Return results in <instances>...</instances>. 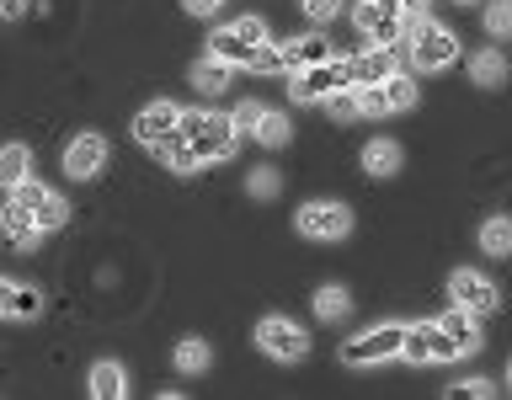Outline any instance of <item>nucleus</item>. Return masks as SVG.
Returning a JSON list of instances; mask_svg holds the SVG:
<instances>
[{"instance_id": "obj_1", "label": "nucleus", "mask_w": 512, "mask_h": 400, "mask_svg": "<svg viewBox=\"0 0 512 400\" xmlns=\"http://www.w3.org/2000/svg\"><path fill=\"white\" fill-rule=\"evenodd\" d=\"M400 43H406V54H411V64H416L422 75H438V70H448V64L459 59V38H454L443 22H432L427 11L411 16L406 32H400Z\"/></svg>"}, {"instance_id": "obj_2", "label": "nucleus", "mask_w": 512, "mask_h": 400, "mask_svg": "<svg viewBox=\"0 0 512 400\" xmlns=\"http://www.w3.org/2000/svg\"><path fill=\"white\" fill-rule=\"evenodd\" d=\"M176 134H182V144L198 155V166H203V160H230L235 144H240L235 123L224 118V112H182Z\"/></svg>"}, {"instance_id": "obj_3", "label": "nucleus", "mask_w": 512, "mask_h": 400, "mask_svg": "<svg viewBox=\"0 0 512 400\" xmlns=\"http://www.w3.org/2000/svg\"><path fill=\"white\" fill-rule=\"evenodd\" d=\"M262 43H267L262 22H256V16H240V22L219 27L214 38H208V54L224 59V64H235V70H251V59H256V48H262Z\"/></svg>"}, {"instance_id": "obj_4", "label": "nucleus", "mask_w": 512, "mask_h": 400, "mask_svg": "<svg viewBox=\"0 0 512 400\" xmlns=\"http://www.w3.org/2000/svg\"><path fill=\"white\" fill-rule=\"evenodd\" d=\"M294 230L304 240H347L352 235V208L347 203H331V198H315L294 214Z\"/></svg>"}, {"instance_id": "obj_5", "label": "nucleus", "mask_w": 512, "mask_h": 400, "mask_svg": "<svg viewBox=\"0 0 512 400\" xmlns=\"http://www.w3.org/2000/svg\"><path fill=\"white\" fill-rule=\"evenodd\" d=\"M256 347H262L267 358H278V363H304L310 358V336H304L294 320H283V315L256 320Z\"/></svg>"}, {"instance_id": "obj_6", "label": "nucleus", "mask_w": 512, "mask_h": 400, "mask_svg": "<svg viewBox=\"0 0 512 400\" xmlns=\"http://www.w3.org/2000/svg\"><path fill=\"white\" fill-rule=\"evenodd\" d=\"M400 336H406V326L400 320H384V326L352 336V342H342V363L347 368H368V363H384V358H400Z\"/></svg>"}, {"instance_id": "obj_7", "label": "nucleus", "mask_w": 512, "mask_h": 400, "mask_svg": "<svg viewBox=\"0 0 512 400\" xmlns=\"http://www.w3.org/2000/svg\"><path fill=\"white\" fill-rule=\"evenodd\" d=\"M352 22H358V32H363L374 48H395L411 16L400 11L395 0H358V16H352Z\"/></svg>"}, {"instance_id": "obj_8", "label": "nucleus", "mask_w": 512, "mask_h": 400, "mask_svg": "<svg viewBox=\"0 0 512 400\" xmlns=\"http://www.w3.org/2000/svg\"><path fill=\"white\" fill-rule=\"evenodd\" d=\"M400 358L406 363H454L464 352L443 336L438 320H422V326H406V336H400Z\"/></svg>"}, {"instance_id": "obj_9", "label": "nucleus", "mask_w": 512, "mask_h": 400, "mask_svg": "<svg viewBox=\"0 0 512 400\" xmlns=\"http://www.w3.org/2000/svg\"><path fill=\"white\" fill-rule=\"evenodd\" d=\"M342 86H347L342 59H320V64H310V70H294L288 96H294V102H320V96H331V91H342Z\"/></svg>"}, {"instance_id": "obj_10", "label": "nucleus", "mask_w": 512, "mask_h": 400, "mask_svg": "<svg viewBox=\"0 0 512 400\" xmlns=\"http://www.w3.org/2000/svg\"><path fill=\"white\" fill-rule=\"evenodd\" d=\"M448 299H454L459 310H470V315H491L496 304H502V288H496L491 278H480V272H470V267H459L454 278H448Z\"/></svg>"}, {"instance_id": "obj_11", "label": "nucleus", "mask_w": 512, "mask_h": 400, "mask_svg": "<svg viewBox=\"0 0 512 400\" xmlns=\"http://www.w3.org/2000/svg\"><path fill=\"white\" fill-rule=\"evenodd\" d=\"M107 166V139L102 134H75L64 144V176L70 182H91V176H102Z\"/></svg>"}, {"instance_id": "obj_12", "label": "nucleus", "mask_w": 512, "mask_h": 400, "mask_svg": "<svg viewBox=\"0 0 512 400\" xmlns=\"http://www.w3.org/2000/svg\"><path fill=\"white\" fill-rule=\"evenodd\" d=\"M11 198H22V208H27L32 219H38V230H43V235H48V230H59V224L70 219V203H64L59 192L38 187V182H32V176H27V182L16 187V192H11Z\"/></svg>"}, {"instance_id": "obj_13", "label": "nucleus", "mask_w": 512, "mask_h": 400, "mask_svg": "<svg viewBox=\"0 0 512 400\" xmlns=\"http://www.w3.org/2000/svg\"><path fill=\"white\" fill-rule=\"evenodd\" d=\"M342 70H347V86L352 91L379 86V80L395 75V48H368V54H352V59H342Z\"/></svg>"}, {"instance_id": "obj_14", "label": "nucleus", "mask_w": 512, "mask_h": 400, "mask_svg": "<svg viewBox=\"0 0 512 400\" xmlns=\"http://www.w3.org/2000/svg\"><path fill=\"white\" fill-rule=\"evenodd\" d=\"M176 123H182V107H176V102H150L134 118V139L139 144H160V139L176 134Z\"/></svg>"}, {"instance_id": "obj_15", "label": "nucleus", "mask_w": 512, "mask_h": 400, "mask_svg": "<svg viewBox=\"0 0 512 400\" xmlns=\"http://www.w3.org/2000/svg\"><path fill=\"white\" fill-rule=\"evenodd\" d=\"M320 59H331V38H320V32H310V38H294V43H283L278 48V70H310V64Z\"/></svg>"}, {"instance_id": "obj_16", "label": "nucleus", "mask_w": 512, "mask_h": 400, "mask_svg": "<svg viewBox=\"0 0 512 400\" xmlns=\"http://www.w3.org/2000/svg\"><path fill=\"white\" fill-rule=\"evenodd\" d=\"M0 230H6V240H11V246H22V251H32V246L43 240L38 219H32L27 208H22V198H11L6 208H0Z\"/></svg>"}, {"instance_id": "obj_17", "label": "nucleus", "mask_w": 512, "mask_h": 400, "mask_svg": "<svg viewBox=\"0 0 512 400\" xmlns=\"http://www.w3.org/2000/svg\"><path fill=\"white\" fill-rule=\"evenodd\" d=\"M438 326H443V336L454 342L459 352H475L480 347V315H470V310H448V315H438Z\"/></svg>"}, {"instance_id": "obj_18", "label": "nucleus", "mask_w": 512, "mask_h": 400, "mask_svg": "<svg viewBox=\"0 0 512 400\" xmlns=\"http://www.w3.org/2000/svg\"><path fill=\"white\" fill-rule=\"evenodd\" d=\"M176 374H208V363H214V342H203V336H182L171 352Z\"/></svg>"}, {"instance_id": "obj_19", "label": "nucleus", "mask_w": 512, "mask_h": 400, "mask_svg": "<svg viewBox=\"0 0 512 400\" xmlns=\"http://www.w3.org/2000/svg\"><path fill=\"white\" fill-rule=\"evenodd\" d=\"M86 390L96 395V400H123L128 395V379H123V363H112V358H102L91 368V379H86Z\"/></svg>"}, {"instance_id": "obj_20", "label": "nucleus", "mask_w": 512, "mask_h": 400, "mask_svg": "<svg viewBox=\"0 0 512 400\" xmlns=\"http://www.w3.org/2000/svg\"><path fill=\"white\" fill-rule=\"evenodd\" d=\"M470 80L480 91H496L507 80V59H502V48H480V54H470Z\"/></svg>"}, {"instance_id": "obj_21", "label": "nucleus", "mask_w": 512, "mask_h": 400, "mask_svg": "<svg viewBox=\"0 0 512 400\" xmlns=\"http://www.w3.org/2000/svg\"><path fill=\"white\" fill-rule=\"evenodd\" d=\"M400 160H406V155H400L395 139H368V144H363V171H368V176H395Z\"/></svg>"}, {"instance_id": "obj_22", "label": "nucleus", "mask_w": 512, "mask_h": 400, "mask_svg": "<svg viewBox=\"0 0 512 400\" xmlns=\"http://www.w3.org/2000/svg\"><path fill=\"white\" fill-rule=\"evenodd\" d=\"M246 134H251L256 144H267V150H283V144H288V134H294V128H288V118H283V112L262 107V112H256V123L246 128Z\"/></svg>"}, {"instance_id": "obj_23", "label": "nucleus", "mask_w": 512, "mask_h": 400, "mask_svg": "<svg viewBox=\"0 0 512 400\" xmlns=\"http://www.w3.org/2000/svg\"><path fill=\"white\" fill-rule=\"evenodd\" d=\"M27 171H32V150L27 144H6V150H0V187L16 192L27 182Z\"/></svg>"}, {"instance_id": "obj_24", "label": "nucleus", "mask_w": 512, "mask_h": 400, "mask_svg": "<svg viewBox=\"0 0 512 400\" xmlns=\"http://www.w3.org/2000/svg\"><path fill=\"white\" fill-rule=\"evenodd\" d=\"M230 75H235V64H224V59L208 54V59L198 64V70H192V86H198L203 96H219L224 86H230Z\"/></svg>"}, {"instance_id": "obj_25", "label": "nucleus", "mask_w": 512, "mask_h": 400, "mask_svg": "<svg viewBox=\"0 0 512 400\" xmlns=\"http://www.w3.org/2000/svg\"><path fill=\"white\" fill-rule=\"evenodd\" d=\"M150 150H155V160H160V166H171V171H198V155H192L187 150V144H182V134H171V139H160V144H150Z\"/></svg>"}, {"instance_id": "obj_26", "label": "nucleus", "mask_w": 512, "mask_h": 400, "mask_svg": "<svg viewBox=\"0 0 512 400\" xmlns=\"http://www.w3.org/2000/svg\"><path fill=\"white\" fill-rule=\"evenodd\" d=\"M480 251H486V256H507V251H512V224H507V214H491L486 224H480Z\"/></svg>"}, {"instance_id": "obj_27", "label": "nucleus", "mask_w": 512, "mask_h": 400, "mask_svg": "<svg viewBox=\"0 0 512 400\" xmlns=\"http://www.w3.org/2000/svg\"><path fill=\"white\" fill-rule=\"evenodd\" d=\"M347 310H352V294H347L342 283H326V288H315V315H320V320H342Z\"/></svg>"}, {"instance_id": "obj_28", "label": "nucleus", "mask_w": 512, "mask_h": 400, "mask_svg": "<svg viewBox=\"0 0 512 400\" xmlns=\"http://www.w3.org/2000/svg\"><path fill=\"white\" fill-rule=\"evenodd\" d=\"M320 102H326V112H331L336 123H352V118H363V102H358V91H352V86L331 91V96H320Z\"/></svg>"}, {"instance_id": "obj_29", "label": "nucleus", "mask_w": 512, "mask_h": 400, "mask_svg": "<svg viewBox=\"0 0 512 400\" xmlns=\"http://www.w3.org/2000/svg\"><path fill=\"white\" fill-rule=\"evenodd\" d=\"M246 192H251V198H278V192H283V176L272 171V166H256V171L246 176Z\"/></svg>"}, {"instance_id": "obj_30", "label": "nucleus", "mask_w": 512, "mask_h": 400, "mask_svg": "<svg viewBox=\"0 0 512 400\" xmlns=\"http://www.w3.org/2000/svg\"><path fill=\"white\" fill-rule=\"evenodd\" d=\"M507 27H512V6H507V0H491V6H486V32H491V38H507Z\"/></svg>"}, {"instance_id": "obj_31", "label": "nucleus", "mask_w": 512, "mask_h": 400, "mask_svg": "<svg viewBox=\"0 0 512 400\" xmlns=\"http://www.w3.org/2000/svg\"><path fill=\"white\" fill-rule=\"evenodd\" d=\"M299 11L310 16V22H331V16H336V0H299Z\"/></svg>"}, {"instance_id": "obj_32", "label": "nucleus", "mask_w": 512, "mask_h": 400, "mask_svg": "<svg viewBox=\"0 0 512 400\" xmlns=\"http://www.w3.org/2000/svg\"><path fill=\"white\" fill-rule=\"evenodd\" d=\"M454 395H496V384L491 379H464V384H454Z\"/></svg>"}, {"instance_id": "obj_33", "label": "nucleus", "mask_w": 512, "mask_h": 400, "mask_svg": "<svg viewBox=\"0 0 512 400\" xmlns=\"http://www.w3.org/2000/svg\"><path fill=\"white\" fill-rule=\"evenodd\" d=\"M251 70H256V75H267V70H278V48H256V59H251Z\"/></svg>"}, {"instance_id": "obj_34", "label": "nucleus", "mask_w": 512, "mask_h": 400, "mask_svg": "<svg viewBox=\"0 0 512 400\" xmlns=\"http://www.w3.org/2000/svg\"><path fill=\"white\" fill-rule=\"evenodd\" d=\"M16 294H22V283H0V315L16 310Z\"/></svg>"}, {"instance_id": "obj_35", "label": "nucleus", "mask_w": 512, "mask_h": 400, "mask_svg": "<svg viewBox=\"0 0 512 400\" xmlns=\"http://www.w3.org/2000/svg\"><path fill=\"white\" fill-rule=\"evenodd\" d=\"M182 6H187L192 16H208V11H219V6H224V0H182Z\"/></svg>"}, {"instance_id": "obj_36", "label": "nucleus", "mask_w": 512, "mask_h": 400, "mask_svg": "<svg viewBox=\"0 0 512 400\" xmlns=\"http://www.w3.org/2000/svg\"><path fill=\"white\" fill-rule=\"evenodd\" d=\"M27 11V0H0V16H22Z\"/></svg>"}, {"instance_id": "obj_37", "label": "nucleus", "mask_w": 512, "mask_h": 400, "mask_svg": "<svg viewBox=\"0 0 512 400\" xmlns=\"http://www.w3.org/2000/svg\"><path fill=\"white\" fill-rule=\"evenodd\" d=\"M395 6L406 11V16H422V11H427V0H395Z\"/></svg>"}, {"instance_id": "obj_38", "label": "nucleus", "mask_w": 512, "mask_h": 400, "mask_svg": "<svg viewBox=\"0 0 512 400\" xmlns=\"http://www.w3.org/2000/svg\"><path fill=\"white\" fill-rule=\"evenodd\" d=\"M464 6H470V0H464Z\"/></svg>"}]
</instances>
